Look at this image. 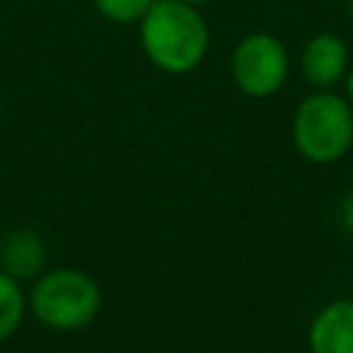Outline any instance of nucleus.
<instances>
[{"label":"nucleus","mask_w":353,"mask_h":353,"mask_svg":"<svg viewBox=\"0 0 353 353\" xmlns=\"http://www.w3.org/2000/svg\"><path fill=\"white\" fill-rule=\"evenodd\" d=\"M345 66H347V50L342 39L331 33H320L303 47L301 69L306 80L314 85H334L345 74Z\"/></svg>","instance_id":"nucleus-7"},{"label":"nucleus","mask_w":353,"mask_h":353,"mask_svg":"<svg viewBox=\"0 0 353 353\" xmlns=\"http://www.w3.org/2000/svg\"><path fill=\"white\" fill-rule=\"evenodd\" d=\"M152 3L154 0H94V8L108 22L130 25V22H141Z\"/></svg>","instance_id":"nucleus-9"},{"label":"nucleus","mask_w":353,"mask_h":353,"mask_svg":"<svg viewBox=\"0 0 353 353\" xmlns=\"http://www.w3.org/2000/svg\"><path fill=\"white\" fill-rule=\"evenodd\" d=\"M290 58L284 44L270 33H251L232 52V80L248 97H270L287 80Z\"/></svg>","instance_id":"nucleus-4"},{"label":"nucleus","mask_w":353,"mask_h":353,"mask_svg":"<svg viewBox=\"0 0 353 353\" xmlns=\"http://www.w3.org/2000/svg\"><path fill=\"white\" fill-rule=\"evenodd\" d=\"M342 223L353 232V193L345 199V204H342Z\"/></svg>","instance_id":"nucleus-10"},{"label":"nucleus","mask_w":353,"mask_h":353,"mask_svg":"<svg viewBox=\"0 0 353 353\" xmlns=\"http://www.w3.org/2000/svg\"><path fill=\"white\" fill-rule=\"evenodd\" d=\"M102 290L94 276L80 268H50L33 279L28 312L50 331L72 334L97 320Z\"/></svg>","instance_id":"nucleus-2"},{"label":"nucleus","mask_w":353,"mask_h":353,"mask_svg":"<svg viewBox=\"0 0 353 353\" xmlns=\"http://www.w3.org/2000/svg\"><path fill=\"white\" fill-rule=\"evenodd\" d=\"M312 353H353V301H334L317 312L309 328Z\"/></svg>","instance_id":"nucleus-5"},{"label":"nucleus","mask_w":353,"mask_h":353,"mask_svg":"<svg viewBox=\"0 0 353 353\" xmlns=\"http://www.w3.org/2000/svg\"><path fill=\"white\" fill-rule=\"evenodd\" d=\"M25 312H28V295L22 290V281L0 270V342H6L19 331Z\"/></svg>","instance_id":"nucleus-8"},{"label":"nucleus","mask_w":353,"mask_h":353,"mask_svg":"<svg viewBox=\"0 0 353 353\" xmlns=\"http://www.w3.org/2000/svg\"><path fill=\"white\" fill-rule=\"evenodd\" d=\"M350 17H353V0H350Z\"/></svg>","instance_id":"nucleus-12"},{"label":"nucleus","mask_w":353,"mask_h":353,"mask_svg":"<svg viewBox=\"0 0 353 353\" xmlns=\"http://www.w3.org/2000/svg\"><path fill=\"white\" fill-rule=\"evenodd\" d=\"M350 91H353V77H350Z\"/></svg>","instance_id":"nucleus-13"},{"label":"nucleus","mask_w":353,"mask_h":353,"mask_svg":"<svg viewBox=\"0 0 353 353\" xmlns=\"http://www.w3.org/2000/svg\"><path fill=\"white\" fill-rule=\"evenodd\" d=\"M138 25L146 61L165 74L193 72L210 50V28L199 6L154 0Z\"/></svg>","instance_id":"nucleus-1"},{"label":"nucleus","mask_w":353,"mask_h":353,"mask_svg":"<svg viewBox=\"0 0 353 353\" xmlns=\"http://www.w3.org/2000/svg\"><path fill=\"white\" fill-rule=\"evenodd\" d=\"M182 3H190V6H204V3H210V0H182Z\"/></svg>","instance_id":"nucleus-11"},{"label":"nucleus","mask_w":353,"mask_h":353,"mask_svg":"<svg viewBox=\"0 0 353 353\" xmlns=\"http://www.w3.org/2000/svg\"><path fill=\"white\" fill-rule=\"evenodd\" d=\"M47 245L33 229H17L0 243V270L14 276L17 281L36 279L44 268Z\"/></svg>","instance_id":"nucleus-6"},{"label":"nucleus","mask_w":353,"mask_h":353,"mask_svg":"<svg viewBox=\"0 0 353 353\" xmlns=\"http://www.w3.org/2000/svg\"><path fill=\"white\" fill-rule=\"evenodd\" d=\"M298 152L312 163H334L353 143V113L336 94H312L301 102L292 121Z\"/></svg>","instance_id":"nucleus-3"}]
</instances>
